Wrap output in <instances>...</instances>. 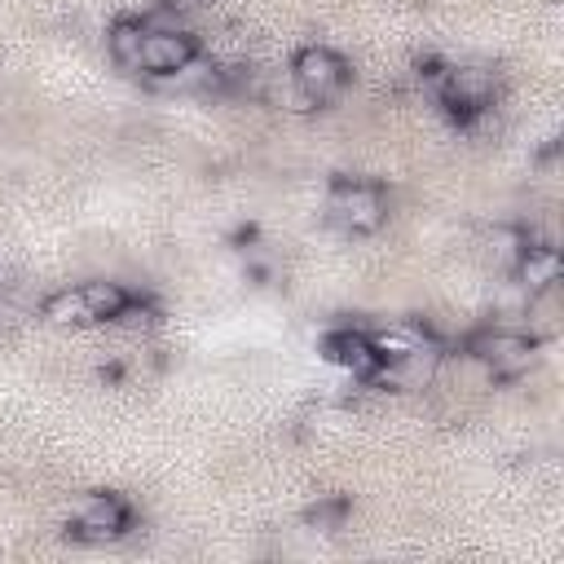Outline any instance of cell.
<instances>
[{"label":"cell","instance_id":"obj_1","mask_svg":"<svg viewBox=\"0 0 564 564\" xmlns=\"http://www.w3.org/2000/svg\"><path fill=\"white\" fill-rule=\"evenodd\" d=\"M467 357L480 361L494 379H520L524 370L538 366V339L511 326H489L467 339Z\"/></svg>","mask_w":564,"mask_h":564},{"label":"cell","instance_id":"obj_2","mask_svg":"<svg viewBox=\"0 0 564 564\" xmlns=\"http://www.w3.org/2000/svg\"><path fill=\"white\" fill-rule=\"evenodd\" d=\"M326 216L344 234H375L388 220V194L370 181H335L326 194Z\"/></svg>","mask_w":564,"mask_h":564},{"label":"cell","instance_id":"obj_3","mask_svg":"<svg viewBox=\"0 0 564 564\" xmlns=\"http://www.w3.org/2000/svg\"><path fill=\"white\" fill-rule=\"evenodd\" d=\"M291 79H295V88H300L313 106H326V101H335V97L348 88V62H344L339 53L322 48V44H308V48L295 53Z\"/></svg>","mask_w":564,"mask_h":564},{"label":"cell","instance_id":"obj_4","mask_svg":"<svg viewBox=\"0 0 564 564\" xmlns=\"http://www.w3.org/2000/svg\"><path fill=\"white\" fill-rule=\"evenodd\" d=\"M132 524V507L119 494H84L70 507V538L79 542H115Z\"/></svg>","mask_w":564,"mask_h":564},{"label":"cell","instance_id":"obj_5","mask_svg":"<svg viewBox=\"0 0 564 564\" xmlns=\"http://www.w3.org/2000/svg\"><path fill=\"white\" fill-rule=\"evenodd\" d=\"M198 57V40L176 31V26H145L141 40V75H172Z\"/></svg>","mask_w":564,"mask_h":564},{"label":"cell","instance_id":"obj_6","mask_svg":"<svg viewBox=\"0 0 564 564\" xmlns=\"http://www.w3.org/2000/svg\"><path fill=\"white\" fill-rule=\"evenodd\" d=\"M511 278H516V286H520L524 295H551V291L560 286V278H564V256H560V247L529 238L524 251H520V260H516V269H511Z\"/></svg>","mask_w":564,"mask_h":564},{"label":"cell","instance_id":"obj_7","mask_svg":"<svg viewBox=\"0 0 564 564\" xmlns=\"http://www.w3.org/2000/svg\"><path fill=\"white\" fill-rule=\"evenodd\" d=\"M326 357L339 361L344 370H352V379H361V383L379 366V357L370 348V335H361V330H335V335H326Z\"/></svg>","mask_w":564,"mask_h":564},{"label":"cell","instance_id":"obj_8","mask_svg":"<svg viewBox=\"0 0 564 564\" xmlns=\"http://www.w3.org/2000/svg\"><path fill=\"white\" fill-rule=\"evenodd\" d=\"M40 317H44L48 326H62V330L93 326V308H88V300H84L79 286H62V291H53V295L40 304Z\"/></svg>","mask_w":564,"mask_h":564},{"label":"cell","instance_id":"obj_9","mask_svg":"<svg viewBox=\"0 0 564 564\" xmlns=\"http://www.w3.org/2000/svg\"><path fill=\"white\" fill-rule=\"evenodd\" d=\"M423 344H436V339L419 322H392V326H383V330L370 335V348H375L379 361H397V357H405V352H414Z\"/></svg>","mask_w":564,"mask_h":564},{"label":"cell","instance_id":"obj_10","mask_svg":"<svg viewBox=\"0 0 564 564\" xmlns=\"http://www.w3.org/2000/svg\"><path fill=\"white\" fill-rule=\"evenodd\" d=\"M79 291H84V300H88V308H93V322H119V317L128 313V304L137 300L123 282H106V278L84 282Z\"/></svg>","mask_w":564,"mask_h":564},{"label":"cell","instance_id":"obj_11","mask_svg":"<svg viewBox=\"0 0 564 564\" xmlns=\"http://www.w3.org/2000/svg\"><path fill=\"white\" fill-rule=\"evenodd\" d=\"M141 40H145V22H132V18L115 22V26L106 31V48H110L115 66L137 70V75H141Z\"/></svg>","mask_w":564,"mask_h":564},{"label":"cell","instance_id":"obj_12","mask_svg":"<svg viewBox=\"0 0 564 564\" xmlns=\"http://www.w3.org/2000/svg\"><path fill=\"white\" fill-rule=\"evenodd\" d=\"M524 242H529V234H524V229H516V225H498V229L489 234L485 256H489V264H494L498 273H511V269H516V260H520V251H524Z\"/></svg>","mask_w":564,"mask_h":564},{"label":"cell","instance_id":"obj_13","mask_svg":"<svg viewBox=\"0 0 564 564\" xmlns=\"http://www.w3.org/2000/svg\"><path fill=\"white\" fill-rule=\"evenodd\" d=\"M344 511H348V502H344V498H330V502H322V507L308 511V524H317V529H339Z\"/></svg>","mask_w":564,"mask_h":564},{"label":"cell","instance_id":"obj_14","mask_svg":"<svg viewBox=\"0 0 564 564\" xmlns=\"http://www.w3.org/2000/svg\"><path fill=\"white\" fill-rule=\"evenodd\" d=\"M203 4H207V0H159V9H163L167 18H176V22L189 18V13H198Z\"/></svg>","mask_w":564,"mask_h":564}]
</instances>
